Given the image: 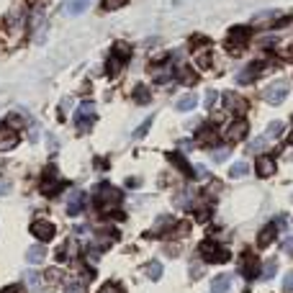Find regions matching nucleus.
Segmentation results:
<instances>
[{
  "label": "nucleus",
  "mask_w": 293,
  "mask_h": 293,
  "mask_svg": "<svg viewBox=\"0 0 293 293\" xmlns=\"http://www.w3.org/2000/svg\"><path fill=\"white\" fill-rule=\"evenodd\" d=\"M198 252H200V257H203L206 262H229V260H231V255H229L226 247H219V244L211 242V239L200 242Z\"/></svg>",
  "instance_id": "1"
},
{
  "label": "nucleus",
  "mask_w": 293,
  "mask_h": 293,
  "mask_svg": "<svg viewBox=\"0 0 293 293\" xmlns=\"http://www.w3.org/2000/svg\"><path fill=\"white\" fill-rule=\"evenodd\" d=\"M118 200H121V193L113 188V185L103 183L100 188H98V193H96V208H100V211H108V208L118 206Z\"/></svg>",
  "instance_id": "2"
},
{
  "label": "nucleus",
  "mask_w": 293,
  "mask_h": 293,
  "mask_svg": "<svg viewBox=\"0 0 293 293\" xmlns=\"http://www.w3.org/2000/svg\"><path fill=\"white\" fill-rule=\"evenodd\" d=\"M129 54H131V46L126 44V41H118L116 46H113V54H111V59H108V65H105V70H108V75H118L121 72V67H123V62L129 59Z\"/></svg>",
  "instance_id": "3"
},
{
  "label": "nucleus",
  "mask_w": 293,
  "mask_h": 293,
  "mask_svg": "<svg viewBox=\"0 0 293 293\" xmlns=\"http://www.w3.org/2000/svg\"><path fill=\"white\" fill-rule=\"evenodd\" d=\"M93 118H96V103H93V100H83L80 105H77V111H75V123H77V129H80L83 134H88Z\"/></svg>",
  "instance_id": "4"
},
{
  "label": "nucleus",
  "mask_w": 293,
  "mask_h": 293,
  "mask_svg": "<svg viewBox=\"0 0 293 293\" xmlns=\"http://www.w3.org/2000/svg\"><path fill=\"white\" fill-rule=\"evenodd\" d=\"M286 96H288V83H286V80H278V83L268 85L265 93H262L265 103H270V105H281V103L286 100Z\"/></svg>",
  "instance_id": "5"
},
{
  "label": "nucleus",
  "mask_w": 293,
  "mask_h": 293,
  "mask_svg": "<svg viewBox=\"0 0 293 293\" xmlns=\"http://www.w3.org/2000/svg\"><path fill=\"white\" fill-rule=\"evenodd\" d=\"M247 41H250V28H247V26H237V28H231V34L226 39V49L242 52Z\"/></svg>",
  "instance_id": "6"
},
{
  "label": "nucleus",
  "mask_w": 293,
  "mask_h": 293,
  "mask_svg": "<svg viewBox=\"0 0 293 293\" xmlns=\"http://www.w3.org/2000/svg\"><path fill=\"white\" fill-rule=\"evenodd\" d=\"M239 273H242V278H247V281L257 278L260 275V257H255L252 252H244L242 260H239Z\"/></svg>",
  "instance_id": "7"
},
{
  "label": "nucleus",
  "mask_w": 293,
  "mask_h": 293,
  "mask_svg": "<svg viewBox=\"0 0 293 293\" xmlns=\"http://www.w3.org/2000/svg\"><path fill=\"white\" fill-rule=\"evenodd\" d=\"M31 234H34V237L44 244V242L54 239L57 229H54V224H52V221H46V219H36L34 224H31Z\"/></svg>",
  "instance_id": "8"
},
{
  "label": "nucleus",
  "mask_w": 293,
  "mask_h": 293,
  "mask_svg": "<svg viewBox=\"0 0 293 293\" xmlns=\"http://www.w3.org/2000/svg\"><path fill=\"white\" fill-rule=\"evenodd\" d=\"M224 108H226V113L242 118L247 113V100L239 98V96H234V93H226V96H224Z\"/></svg>",
  "instance_id": "9"
},
{
  "label": "nucleus",
  "mask_w": 293,
  "mask_h": 293,
  "mask_svg": "<svg viewBox=\"0 0 293 293\" xmlns=\"http://www.w3.org/2000/svg\"><path fill=\"white\" fill-rule=\"evenodd\" d=\"M275 170H278V162H275L273 154H262V157L257 160V173H260V178H273Z\"/></svg>",
  "instance_id": "10"
},
{
  "label": "nucleus",
  "mask_w": 293,
  "mask_h": 293,
  "mask_svg": "<svg viewBox=\"0 0 293 293\" xmlns=\"http://www.w3.org/2000/svg\"><path fill=\"white\" fill-rule=\"evenodd\" d=\"M260 75H262V65H260V62H255V65L244 67V70L237 75V83H239V85H250V83H255V80H257Z\"/></svg>",
  "instance_id": "11"
},
{
  "label": "nucleus",
  "mask_w": 293,
  "mask_h": 293,
  "mask_svg": "<svg viewBox=\"0 0 293 293\" xmlns=\"http://www.w3.org/2000/svg\"><path fill=\"white\" fill-rule=\"evenodd\" d=\"M75 252H77V242H75V239H67V242H62V244L57 247L54 260H57V262H67V260L75 257Z\"/></svg>",
  "instance_id": "12"
},
{
  "label": "nucleus",
  "mask_w": 293,
  "mask_h": 293,
  "mask_svg": "<svg viewBox=\"0 0 293 293\" xmlns=\"http://www.w3.org/2000/svg\"><path fill=\"white\" fill-rule=\"evenodd\" d=\"M247 129H250V126H247V121H244V118H237V121L226 129V139H229V142H242V139L247 136Z\"/></svg>",
  "instance_id": "13"
},
{
  "label": "nucleus",
  "mask_w": 293,
  "mask_h": 293,
  "mask_svg": "<svg viewBox=\"0 0 293 293\" xmlns=\"http://www.w3.org/2000/svg\"><path fill=\"white\" fill-rule=\"evenodd\" d=\"M167 160L173 162V165L180 170V173H183L185 178H191V180H193V167H191V162H188V160H185V154H180V152H170V154H167Z\"/></svg>",
  "instance_id": "14"
},
{
  "label": "nucleus",
  "mask_w": 293,
  "mask_h": 293,
  "mask_svg": "<svg viewBox=\"0 0 293 293\" xmlns=\"http://www.w3.org/2000/svg\"><path fill=\"white\" fill-rule=\"evenodd\" d=\"M83 203H85V193L83 191H72L70 193V200H67V213L70 216H77L83 211Z\"/></svg>",
  "instance_id": "15"
},
{
  "label": "nucleus",
  "mask_w": 293,
  "mask_h": 293,
  "mask_svg": "<svg viewBox=\"0 0 293 293\" xmlns=\"http://www.w3.org/2000/svg\"><path fill=\"white\" fill-rule=\"evenodd\" d=\"M275 234H278V224L273 221V224H268L265 229L260 231V237H257L260 250H265V247H270V244H273V239H275Z\"/></svg>",
  "instance_id": "16"
},
{
  "label": "nucleus",
  "mask_w": 293,
  "mask_h": 293,
  "mask_svg": "<svg viewBox=\"0 0 293 293\" xmlns=\"http://www.w3.org/2000/svg\"><path fill=\"white\" fill-rule=\"evenodd\" d=\"M59 185H62V183H59V178H57V173H54V175L49 173V175H46V178L41 180V193H44V195H49V198H52V195H54V193L59 191Z\"/></svg>",
  "instance_id": "17"
},
{
  "label": "nucleus",
  "mask_w": 293,
  "mask_h": 293,
  "mask_svg": "<svg viewBox=\"0 0 293 293\" xmlns=\"http://www.w3.org/2000/svg\"><path fill=\"white\" fill-rule=\"evenodd\" d=\"M231 288V275H216L211 281V293H226Z\"/></svg>",
  "instance_id": "18"
},
{
  "label": "nucleus",
  "mask_w": 293,
  "mask_h": 293,
  "mask_svg": "<svg viewBox=\"0 0 293 293\" xmlns=\"http://www.w3.org/2000/svg\"><path fill=\"white\" fill-rule=\"evenodd\" d=\"M46 257V250H44V244H34V247H28V252H26V260L31 262V265H39V262H44Z\"/></svg>",
  "instance_id": "19"
},
{
  "label": "nucleus",
  "mask_w": 293,
  "mask_h": 293,
  "mask_svg": "<svg viewBox=\"0 0 293 293\" xmlns=\"http://www.w3.org/2000/svg\"><path fill=\"white\" fill-rule=\"evenodd\" d=\"M152 75L157 83H170L173 80V65H160V67H152Z\"/></svg>",
  "instance_id": "20"
},
{
  "label": "nucleus",
  "mask_w": 293,
  "mask_h": 293,
  "mask_svg": "<svg viewBox=\"0 0 293 293\" xmlns=\"http://www.w3.org/2000/svg\"><path fill=\"white\" fill-rule=\"evenodd\" d=\"M216 139V123H206V126H200L198 129V142L200 144H208Z\"/></svg>",
  "instance_id": "21"
},
{
  "label": "nucleus",
  "mask_w": 293,
  "mask_h": 293,
  "mask_svg": "<svg viewBox=\"0 0 293 293\" xmlns=\"http://www.w3.org/2000/svg\"><path fill=\"white\" fill-rule=\"evenodd\" d=\"M170 226H175V219H173V216H160V219L154 221V229L149 231L147 237H152V234H162V231L170 229Z\"/></svg>",
  "instance_id": "22"
},
{
  "label": "nucleus",
  "mask_w": 293,
  "mask_h": 293,
  "mask_svg": "<svg viewBox=\"0 0 293 293\" xmlns=\"http://www.w3.org/2000/svg\"><path fill=\"white\" fill-rule=\"evenodd\" d=\"M90 3H93V0H70V3H67V13L70 15H83Z\"/></svg>",
  "instance_id": "23"
},
{
  "label": "nucleus",
  "mask_w": 293,
  "mask_h": 293,
  "mask_svg": "<svg viewBox=\"0 0 293 293\" xmlns=\"http://www.w3.org/2000/svg\"><path fill=\"white\" fill-rule=\"evenodd\" d=\"M283 131H286V123H283V121H270V123H268L265 136H268V139H281Z\"/></svg>",
  "instance_id": "24"
},
{
  "label": "nucleus",
  "mask_w": 293,
  "mask_h": 293,
  "mask_svg": "<svg viewBox=\"0 0 293 293\" xmlns=\"http://www.w3.org/2000/svg\"><path fill=\"white\" fill-rule=\"evenodd\" d=\"M144 273L149 275V281H160V278H162V265H160L157 260H152V262H147V265H144Z\"/></svg>",
  "instance_id": "25"
},
{
  "label": "nucleus",
  "mask_w": 293,
  "mask_h": 293,
  "mask_svg": "<svg viewBox=\"0 0 293 293\" xmlns=\"http://www.w3.org/2000/svg\"><path fill=\"white\" fill-rule=\"evenodd\" d=\"M134 100H136L139 105H147V103L152 100L149 88H147V85H136V90H134Z\"/></svg>",
  "instance_id": "26"
},
{
  "label": "nucleus",
  "mask_w": 293,
  "mask_h": 293,
  "mask_svg": "<svg viewBox=\"0 0 293 293\" xmlns=\"http://www.w3.org/2000/svg\"><path fill=\"white\" fill-rule=\"evenodd\" d=\"M178 80H180L183 85H195L198 75H195V70H191V67H183V70H180V75H178Z\"/></svg>",
  "instance_id": "27"
},
{
  "label": "nucleus",
  "mask_w": 293,
  "mask_h": 293,
  "mask_svg": "<svg viewBox=\"0 0 293 293\" xmlns=\"http://www.w3.org/2000/svg\"><path fill=\"white\" fill-rule=\"evenodd\" d=\"M195 103H198V96H195V93H188V96H183L178 100V111H191Z\"/></svg>",
  "instance_id": "28"
},
{
  "label": "nucleus",
  "mask_w": 293,
  "mask_h": 293,
  "mask_svg": "<svg viewBox=\"0 0 293 293\" xmlns=\"http://www.w3.org/2000/svg\"><path fill=\"white\" fill-rule=\"evenodd\" d=\"M275 270H278V260H268L265 265H262L260 278H262V281H270V278H275Z\"/></svg>",
  "instance_id": "29"
},
{
  "label": "nucleus",
  "mask_w": 293,
  "mask_h": 293,
  "mask_svg": "<svg viewBox=\"0 0 293 293\" xmlns=\"http://www.w3.org/2000/svg\"><path fill=\"white\" fill-rule=\"evenodd\" d=\"M247 173H250V165H247L244 160H242V162H234V165H231V170H229L231 178H244Z\"/></svg>",
  "instance_id": "30"
},
{
  "label": "nucleus",
  "mask_w": 293,
  "mask_h": 293,
  "mask_svg": "<svg viewBox=\"0 0 293 293\" xmlns=\"http://www.w3.org/2000/svg\"><path fill=\"white\" fill-rule=\"evenodd\" d=\"M191 203H193V193H191V191H183L180 195H175V206H180V208H191Z\"/></svg>",
  "instance_id": "31"
},
{
  "label": "nucleus",
  "mask_w": 293,
  "mask_h": 293,
  "mask_svg": "<svg viewBox=\"0 0 293 293\" xmlns=\"http://www.w3.org/2000/svg\"><path fill=\"white\" fill-rule=\"evenodd\" d=\"M152 116L149 118H144L142 123H139V126H136V131H134V139H142V136H147V131H149V126H152Z\"/></svg>",
  "instance_id": "32"
},
{
  "label": "nucleus",
  "mask_w": 293,
  "mask_h": 293,
  "mask_svg": "<svg viewBox=\"0 0 293 293\" xmlns=\"http://www.w3.org/2000/svg\"><path fill=\"white\" fill-rule=\"evenodd\" d=\"M15 144H18V136H15V134L3 136V139H0V152H8V149H13Z\"/></svg>",
  "instance_id": "33"
},
{
  "label": "nucleus",
  "mask_w": 293,
  "mask_h": 293,
  "mask_svg": "<svg viewBox=\"0 0 293 293\" xmlns=\"http://www.w3.org/2000/svg\"><path fill=\"white\" fill-rule=\"evenodd\" d=\"M3 126H8V129H21V126H23V118H21L18 113H10V116L3 121Z\"/></svg>",
  "instance_id": "34"
},
{
  "label": "nucleus",
  "mask_w": 293,
  "mask_h": 293,
  "mask_svg": "<svg viewBox=\"0 0 293 293\" xmlns=\"http://www.w3.org/2000/svg\"><path fill=\"white\" fill-rule=\"evenodd\" d=\"M211 157H213V162H226V160H229V149H226V147L213 149V152H211Z\"/></svg>",
  "instance_id": "35"
},
{
  "label": "nucleus",
  "mask_w": 293,
  "mask_h": 293,
  "mask_svg": "<svg viewBox=\"0 0 293 293\" xmlns=\"http://www.w3.org/2000/svg\"><path fill=\"white\" fill-rule=\"evenodd\" d=\"M123 3H126V0H103V5H100V8H103L105 13H111V10H116V8H121Z\"/></svg>",
  "instance_id": "36"
},
{
  "label": "nucleus",
  "mask_w": 293,
  "mask_h": 293,
  "mask_svg": "<svg viewBox=\"0 0 293 293\" xmlns=\"http://www.w3.org/2000/svg\"><path fill=\"white\" fill-rule=\"evenodd\" d=\"M193 180H208V170L203 165H195L193 167Z\"/></svg>",
  "instance_id": "37"
},
{
  "label": "nucleus",
  "mask_w": 293,
  "mask_h": 293,
  "mask_svg": "<svg viewBox=\"0 0 293 293\" xmlns=\"http://www.w3.org/2000/svg\"><path fill=\"white\" fill-rule=\"evenodd\" d=\"M100 293H126V291H123V288H121L118 283H113V281H111V283L100 286Z\"/></svg>",
  "instance_id": "38"
},
{
  "label": "nucleus",
  "mask_w": 293,
  "mask_h": 293,
  "mask_svg": "<svg viewBox=\"0 0 293 293\" xmlns=\"http://www.w3.org/2000/svg\"><path fill=\"white\" fill-rule=\"evenodd\" d=\"M23 278H26V283H28V286H34V288L41 286V275H36V273H26Z\"/></svg>",
  "instance_id": "39"
},
{
  "label": "nucleus",
  "mask_w": 293,
  "mask_h": 293,
  "mask_svg": "<svg viewBox=\"0 0 293 293\" xmlns=\"http://www.w3.org/2000/svg\"><path fill=\"white\" fill-rule=\"evenodd\" d=\"M268 142H270V139H268V136H265V139H255V142L250 144V149H252V152H262V149H265V147H268Z\"/></svg>",
  "instance_id": "40"
},
{
  "label": "nucleus",
  "mask_w": 293,
  "mask_h": 293,
  "mask_svg": "<svg viewBox=\"0 0 293 293\" xmlns=\"http://www.w3.org/2000/svg\"><path fill=\"white\" fill-rule=\"evenodd\" d=\"M203 105L208 108V111H211V108L216 105V90H208V93H206V98H203Z\"/></svg>",
  "instance_id": "41"
},
{
  "label": "nucleus",
  "mask_w": 293,
  "mask_h": 293,
  "mask_svg": "<svg viewBox=\"0 0 293 293\" xmlns=\"http://www.w3.org/2000/svg\"><path fill=\"white\" fill-rule=\"evenodd\" d=\"M283 291L286 293H293V270L286 273V278H283Z\"/></svg>",
  "instance_id": "42"
},
{
  "label": "nucleus",
  "mask_w": 293,
  "mask_h": 293,
  "mask_svg": "<svg viewBox=\"0 0 293 293\" xmlns=\"http://www.w3.org/2000/svg\"><path fill=\"white\" fill-rule=\"evenodd\" d=\"M198 65L206 70V67L211 65V52H200V54H198Z\"/></svg>",
  "instance_id": "43"
},
{
  "label": "nucleus",
  "mask_w": 293,
  "mask_h": 293,
  "mask_svg": "<svg viewBox=\"0 0 293 293\" xmlns=\"http://www.w3.org/2000/svg\"><path fill=\"white\" fill-rule=\"evenodd\" d=\"M46 281H49V283H59V281H62V273L52 268L49 273H46Z\"/></svg>",
  "instance_id": "44"
},
{
  "label": "nucleus",
  "mask_w": 293,
  "mask_h": 293,
  "mask_svg": "<svg viewBox=\"0 0 293 293\" xmlns=\"http://www.w3.org/2000/svg\"><path fill=\"white\" fill-rule=\"evenodd\" d=\"M283 252H288V255H293V234L283 242Z\"/></svg>",
  "instance_id": "45"
},
{
  "label": "nucleus",
  "mask_w": 293,
  "mask_h": 293,
  "mask_svg": "<svg viewBox=\"0 0 293 293\" xmlns=\"http://www.w3.org/2000/svg\"><path fill=\"white\" fill-rule=\"evenodd\" d=\"M0 293H26V291H23V286H8V288H3Z\"/></svg>",
  "instance_id": "46"
},
{
  "label": "nucleus",
  "mask_w": 293,
  "mask_h": 293,
  "mask_svg": "<svg viewBox=\"0 0 293 293\" xmlns=\"http://www.w3.org/2000/svg\"><path fill=\"white\" fill-rule=\"evenodd\" d=\"M126 185H129V188H139V185H142V178H129Z\"/></svg>",
  "instance_id": "47"
},
{
  "label": "nucleus",
  "mask_w": 293,
  "mask_h": 293,
  "mask_svg": "<svg viewBox=\"0 0 293 293\" xmlns=\"http://www.w3.org/2000/svg\"><path fill=\"white\" fill-rule=\"evenodd\" d=\"M8 191H10V183H8V180H0V195L8 193Z\"/></svg>",
  "instance_id": "48"
}]
</instances>
